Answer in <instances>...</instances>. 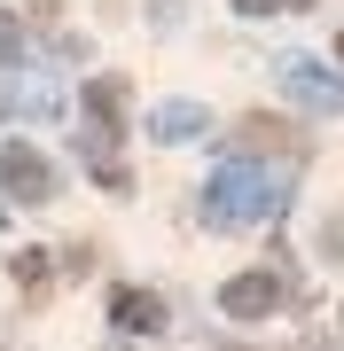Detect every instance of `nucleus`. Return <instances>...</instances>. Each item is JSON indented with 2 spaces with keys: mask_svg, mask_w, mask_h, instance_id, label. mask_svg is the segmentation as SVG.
Listing matches in <instances>:
<instances>
[{
  "mask_svg": "<svg viewBox=\"0 0 344 351\" xmlns=\"http://www.w3.org/2000/svg\"><path fill=\"white\" fill-rule=\"evenodd\" d=\"M321 258L344 265V219H321Z\"/></svg>",
  "mask_w": 344,
  "mask_h": 351,
  "instance_id": "10",
  "label": "nucleus"
},
{
  "mask_svg": "<svg viewBox=\"0 0 344 351\" xmlns=\"http://www.w3.org/2000/svg\"><path fill=\"white\" fill-rule=\"evenodd\" d=\"M0 180H8V195H16V203H55V172H47V156L24 149V141L0 156Z\"/></svg>",
  "mask_w": 344,
  "mask_h": 351,
  "instance_id": "4",
  "label": "nucleus"
},
{
  "mask_svg": "<svg viewBox=\"0 0 344 351\" xmlns=\"http://www.w3.org/2000/svg\"><path fill=\"white\" fill-rule=\"evenodd\" d=\"M282 86L306 101V110H321V117H336V110H344V86H336L321 63H306V55H282Z\"/></svg>",
  "mask_w": 344,
  "mask_h": 351,
  "instance_id": "3",
  "label": "nucleus"
},
{
  "mask_svg": "<svg viewBox=\"0 0 344 351\" xmlns=\"http://www.w3.org/2000/svg\"><path fill=\"white\" fill-rule=\"evenodd\" d=\"M274 211H282V195H274L258 172H235V164L204 188V226H219V234H235V226H258V219H274Z\"/></svg>",
  "mask_w": 344,
  "mask_h": 351,
  "instance_id": "1",
  "label": "nucleus"
},
{
  "mask_svg": "<svg viewBox=\"0 0 344 351\" xmlns=\"http://www.w3.org/2000/svg\"><path fill=\"white\" fill-rule=\"evenodd\" d=\"M242 16H266V8H313V0H235Z\"/></svg>",
  "mask_w": 344,
  "mask_h": 351,
  "instance_id": "11",
  "label": "nucleus"
},
{
  "mask_svg": "<svg viewBox=\"0 0 344 351\" xmlns=\"http://www.w3.org/2000/svg\"><path fill=\"white\" fill-rule=\"evenodd\" d=\"M149 133L157 141H188V133H204V110H196V101H165V110L149 117Z\"/></svg>",
  "mask_w": 344,
  "mask_h": 351,
  "instance_id": "7",
  "label": "nucleus"
},
{
  "mask_svg": "<svg viewBox=\"0 0 344 351\" xmlns=\"http://www.w3.org/2000/svg\"><path fill=\"white\" fill-rule=\"evenodd\" d=\"M87 101H94V117H102V141L126 125V78H94V86H87Z\"/></svg>",
  "mask_w": 344,
  "mask_h": 351,
  "instance_id": "8",
  "label": "nucleus"
},
{
  "mask_svg": "<svg viewBox=\"0 0 344 351\" xmlns=\"http://www.w3.org/2000/svg\"><path fill=\"white\" fill-rule=\"evenodd\" d=\"M0 63H16V16H0Z\"/></svg>",
  "mask_w": 344,
  "mask_h": 351,
  "instance_id": "12",
  "label": "nucleus"
},
{
  "mask_svg": "<svg viewBox=\"0 0 344 351\" xmlns=\"http://www.w3.org/2000/svg\"><path fill=\"white\" fill-rule=\"evenodd\" d=\"M110 320L126 328V336H157V328H172L157 289H117V297H110Z\"/></svg>",
  "mask_w": 344,
  "mask_h": 351,
  "instance_id": "6",
  "label": "nucleus"
},
{
  "mask_svg": "<svg viewBox=\"0 0 344 351\" xmlns=\"http://www.w3.org/2000/svg\"><path fill=\"white\" fill-rule=\"evenodd\" d=\"M219 351H242V343H219Z\"/></svg>",
  "mask_w": 344,
  "mask_h": 351,
  "instance_id": "14",
  "label": "nucleus"
},
{
  "mask_svg": "<svg viewBox=\"0 0 344 351\" xmlns=\"http://www.w3.org/2000/svg\"><path fill=\"white\" fill-rule=\"evenodd\" d=\"M47 281H55V265H47V250H16V289H24L32 304L47 297Z\"/></svg>",
  "mask_w": 344,
  "mask_h": 351,
  "instance_id": "9",
  "label": "nucleus"
},
{
  "mask_svg": "<svg viewBox=\"0 0 344 351\" xmlns=\"http://www.w3.org/2000/svg\"><path fill=\"white\" fill-rule=\"evenodd\" d=\"M24 8H32V16H55V8H63V0H24Z\"/></svg>",
  "mask_w": 344,
  "mask_h": 351,
  "instance_id": "13",
  "label": "nucleus"
},
{
  "mask_svg": "<svg viewBox=\"0 0 344 351\" xmlns=\"http://www.w3.org/2000/svg\"><path fill=\"white\" fill-rule=\"evenodd\" d=\"M235 149H251V156H306V133L290 125V117H266V110H251L235 125Z\"/></svg>",
  "mask_w": 344,
  "mask_h": 351,
  "instance_id": "2",
  "label": "nucleus"
},
{
  "mask_svg": "<svg viewBox=\"0 0 344 351\" xmlns=\"http://www.w3.org/2000/svg\"><path fill=\"white\" fill-rule=\"evenodd\" d=\"M274 304H282V281L274 274H235L227 289H219V313H227V320H266Z\"/></svg>",
  "mask_w": 344,
  "mask_h": 351,
  "instance_id": "5",
  "label": "nucleus"
}]
</instances>
